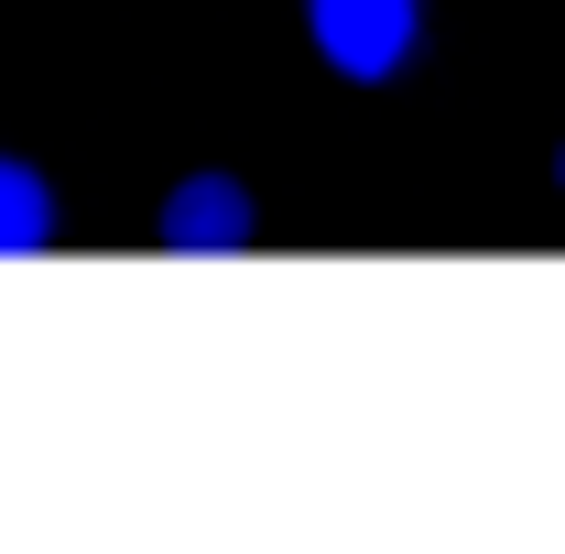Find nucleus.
I'll use <instances>...</instances> for the list:
<instances>
[{
    "mask_svg": "<svg viewBox=\"0 0 565 554\" xmlns=\"http://www.w3.org/2000/svg\"><path fill=\"white\" fill-rule=\"evenodd\" d=\"M66 228V207H55V185L22 163V152H0V262H22V251H44Z\"/></svg>",
    "mask_w": 565,
    "mask_h": 554,
    "instance_id": "obj_3",
    "label": "nucleus"
},
{
    "mask_svg": "<svg viewBox=\"0 0 565 554\" xmlns=\"http://www.w3.org/2000/svg\"><path fill=\"white\" fill-rule=\"evenodd\" d=\"M152 239H163L174 262H228V251H250V239H262V196H250L228 163H196V174H174V185H163Z\"/></svg>",
    "mask_w": 565,
    "mask_h": 554,
    "instance_id": "obj_2",
    "label": "nucleus"
},
{
    "mask_svg": "<svg viewBox=\"0 0 565 554\" xmlns=\"http://www.w3.org/2000/svg\"><path fill=\"white\" fill-rule=\"evenodd\" d=\"M555 196H565V141H555Z\"/></svg>",
    "mask_w": 565,
    "mask_h": 554,
    "instance_id": "obj_4",
    "label": "nucleus"
},
{
    "mask_svg": "<svg viewBox=\"0 0 565 554\" xmlns=\"http://www.w3.org/2000/svg\"><path fill=\"white\" fill-rule=\"evenodd\" d=\"M305 44L349 87H403L424 55V0H305Z\"/></svg>",
    "mask_w": 565,
    "mask_h": 554,
    "instance_id": "obj_1",
    "label": "nucleus"
}]
</instances>
